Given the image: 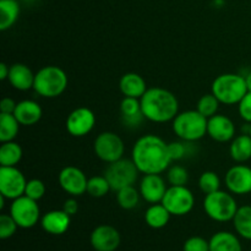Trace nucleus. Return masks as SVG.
<instances>
[{
  "mask_svg": "<svg viewBox=\"0 0 251 251\" xmlns=\"http://www.w3.org/2000/svg\"><path fill=\"white\" fill-rule=\"evenodd\" d=\"M58 181L60 188L68 195L74 196V198L82 196L87 191V176L80 168L75 166L64 167L59 172Z\"/></svg>",
  "mask_w": 251,
  "mask_h": 251,
  "instance_id": "f8f14e48",
  "label": "nucleus"
},
{
  "mask_svg": "<svg viewBox=\"0 0 251 251\" xmlns=\"http://www.w3.org/2000/svg\"><path fill=\"white\" fill-rule=\"evenodd\" d=\"M78 208H80V206H78L77 200H76L74 196L66 199L65 202H64V206H63V210L65 211L69 216L76 215V213L78 212Z\"/></svg>",
  "mask_w": 251,
  "mask_h": 251,
  "instance_id": "ea45409f",
  "label": "nucleus"
},
{
  "mask_svg": "<svg viewBox=\"0 0 251 251\" xmlns=\"http://www.w3.org/2000/svg\"><path fill=\"white\" fill-rule=\"evenodd\" d=\"M25 195L33 199V200L39 201L41 199H43L44 195H46V184L42 180H39V179H31V180H27Z\"/></svg>",
  "mask_w": 251,
  "mask_h": 251,
  "instance_id": "e433bc0d",
  "label": "nucleus"
},
{
  "mask_svg": "<svg viewBox=\"0 0 251 251\" xmlns=\"http://www.w3.org/2000/svg\"><path fill=\"white\" fill-rule=\"evenodd\" d=\"M145 119L156 124L173 122L179 113V100L171 91L162 87H150L140 98Z\"/></svg>",
  "mask_w": 251,
  "mask_h": 251,
  "instance_id": "f03ea898",
  "label": "nucleus"
},
{
  "mask_svg": "<svg viewBox=\"0 0 251 251\" xmlns=\"http://www.w3.org/2000/svg\"><path fill=\"white\" fill-rule=\"evenodd\" d=\"M10 215L20 228L28 229L34 227L41 220V208L38 201L24 195L12 200Z\"/></svg>",
  "mask_w": 251,
  "mask_h": 251,
  "instance_id": "9d476101",
  "label": "nucleus"
},
{
  "mask_svg": "<svg viewBox=\"0 0 251 251\" xmlns=\"http://www.w3.org/2000/svg\"><path fill=\"white\" fill-rule=\"evenodd\" d=\"M27 180L17 167H0V194L7 200L25 195Z\"/></svg>",
  "mask_w": 251,
  "mask_h": 251,
  "instance_id": "9b49d317",
  "label": "nucleus"
},
{
  "mask_svg": "<svg viewBox=\"0 0 251 251\" xmlns=\"http://www.w3.org/2000/svg\"><path fill=\"white\" fill-rule=\"evenodd\" d=\"M199 188L205 195L221 190V179L216 172L206 171L199 178Z\"/></svg>",
  "mask_w": 251,
  "mask_h": 251,
  "instance_id": "473e14b6",
  "label": "nucleus"
},
{
  "mask_svg": "<svg viewBox=\"0 0 251 251\" xmlns=\"http://www.w3.org/2000/svg\"><path fill=\"white\" fill-rule=\"evenodd\" d=\"M210 251H243L239 238L230 232H218L211 237Z\"/></svg>",
  "mask_w": 251,
  "mask_h": 251,
  "instance_id": "b1692460",
  "label": "nucleus"
},
{
  "mask_svg": "<svg viewBox=\"0 0 251 251\" xmlns=\"http://www.w3.org/2000/svg\"><path fill=\"white\" fill-rule=\"evenodd\" d=\"M14 115L21 125L32 126L42 119L43 109L36 100H24L17 102Z\"/></svg>",
  "mask_w": 251,
  "mask_h": 251,
  "instance_id": "6ab92c4d",
  "label": "nucleus"
},
{
  "mask_svg": "<svg viewBox=\"0 0 251 251\" xmlns=\"http://www.w3.org/2000/svg\"><path fill=\"white\" fill-rule=\"evenodd\" d=\"M110 190H112V188H110V184L108 179L105 178V176H95L88 179L86 193L92 198H104Z\"/></svg>",
  "mask_w": 251,
  "mask_h": 251,
  "instance_id": "7c9ffc66",
  "label": "nucleus"
},
{
  "mask_svg": "<svg viewBox=\"0 0 251 251\" xmlns=\"http://www.w3.org/2000/svg\"><path fill=\"white\" fill-rule=\"evenodd\" d=\"M17 223L15 222L14 218L11 217V215H7V213H2L0 215V238L1 239H9L12 235L16 233Z\"/></svg>",
  "mask_w": 251,
  "mask_h": 251,
  "instance_id": "c9c22d12",
  "label": "nucleus"
},
{
  "mask_svg": "<svg viewBox=\"0 0 251 251\" xmlns=\"http://www.w3.org/2000/svg\"><path fill=\"white\" fill-rule=\"evenodd\" d=\"M115 193H117L118 205L123 210H134L139 205L140 199H141V194L134 185L125 186V188L120 189V190L115 191Z\"/></svg>",
  "mask_w": 251,
  "mask_h": 251,
  "instance_id": "c756f323",
  "label": "nucleus"
},
{
  "mask_svg": "<svg viewBox=\"0 0 251 251\" xmlns=\"http://www.w3.org/2000/svg\"><path fill=\"white\" fill-rule=\"evenodd\" d=\"M233 226L238 235L247 240H251V206L245 205L238 208L234 218H233Z\"/></svg>",
  "mask_w": 251,
  "mask_h": 251,
  "instance_id": "cd10ccee",
  "label": "nucleus"
},
{
  "mask_svg": "<svg viewBox=\"0 0 251 251\" xmlns=\"http://www.w3.org/2000/svg\"><path fill=\"white\" fill-rule=\"evenodd\" d=\"M230 158L237 163H245L251 158V136L249 134H240L230 141Z\"/></svg>",
  "mask_w": 251,
  "mask_h": 251,
  "instance_id": "5701e85b",
  "label": "nucleus"
},
{
  "mask_svg": "<svg viewBox=\"0 0 251 251\" xmlns=\"http://www.w3.org/2000/svg\"><path fill=\"white\" fill-rule=\"evenodd\" d=\"M131 159L142 174H162L171 167L168 144L162 137L147 134L139 137L131 150Z\"/></svg>",
  "mask_w": 251,
  "mask_h": 251,
  "instance_id": "f257e3e1",
  "label": "nucleus"
},
{
  "mask_svg": "<svg viewBox=\"0 0 251 251\" xmlns=\"http://www.w3.org/2000/svg\"><path fill=\"white\" fill-rule=\"evenodd\" d=\"M21 9L17 0H0V31H7L16 24Z\"/></svg>",
  "mask_w": 251,
  "mask_h": 251,
  "instance_id": "393cba45",
  "label": "nucleus"
},
{
  "mask_svg": "<svg viewBox=\"0 0 251 251\" xmlns=\"http://www.w3.org/2000/svg\"><path fill=\"white\" fill-rule=\"evenodd\" d=\"M183 251H210V242L202 237H191L184 243Z\"/></svg>",
  "mask_w": 251,
  "mask_h": 251,
  "instance_id": "4c0bfd02",
  "label": "nucleus"
},
{
  "mask_svg": "<svg viewBox=\"0 0 251 251\" xmlns=\"http://www.w3.org/2000/svg\"><path fill=\"white\" fill-rule=\"evenodd\" d=\"M202 205L206 215L211 220L221 223L233 221L238 208H239L233 194L223 190L205 195Z\"/></svg>",
  "mask_w": 251,
  "mask_h": 251,
  "instance_id": "423d86ee",
  "label": "nucleus"
},
{
  "mask_svg": "<svg viewBox=\"0 0 251 251\" xmlns=\"http://www.w3.org/2000/svg\"><path fill=\"white\" fill-rule=\"evenodd\" d=\"M208 119L198 109L179 112L172 122V129L179 140L196 142L207 135Z\"/></svg>",
  "mask_w": 251,
  "mask_h": 251,
  "instance_id": "7ed1b4c3",
  "label": "nucleus"
},
{
  "mask_svg": "<svg viewBox=\"0 0 251 251\" xmlns=\"http://www.w3.org/2000/svg\"><path fill=\"white\" fill-rule=\"evenodd\" d=\"M226 186L233 195H248L251 193V167L235 164L230 167L225 176Z\"/></svg>",
  "mask_w": 251,
  "mask_h": 251,
  "instance_id": "4468645a",
  "label": "nucleus"
},
{
  "mask_svg": "<svg viewBox=\"0 0 251 251\" xmlns=\"http://www.w3.org/2000/svg\"><path fill=\"white\" fill-rule=\"evenodd\" d=\"M139 173V169L132 159L122 158L108 164L104 176L109 181L112 190L118 191L125 186L135 185Z\"/></svg>",
  "mask_w": 251,
  "mask_h": 251,
  "instance_id": "0eeeda50",
  "label": "nucleus"
},
{
  "mask_svg": "<svg viewBox=\"0 0 251 251\" xmlns=\"http://www.w3.org/2000/svg\"><path fill=\"white\" fill-rule=\"evenodd\" d=\"M24 151L21 145L15 141L1 142L0 146V167H16L21 162Z\"/></svg>",
  "mask_w": 251,
  "mask_h": 251,
  "instance_id": "bb28decb",
  "label": "nucleus"
},
{
  "mask_svg": "<svg viewBox=\"0 0 251 251\" xmlns=\"http://www.w3.org/2000/svg\"><path fill=\"white\" fill-rule=\"evenodd\" d=\"M69 78L65 71L55 65L43 66L34 75L33 90L43 98H56L65 92Z\"/></svg>",
  "mask_w": 251,
  "mask_h": 251,
  "instance_id": "20e7f679",
  "label": "nucleus"
},
{
  "mask_svg": "<svg viewBox=\"0 0 251 251\" xmlns=\"http://www.w3.org/2000/svg\"><path fill=\"white\" fill-rule=\"evenodd\" d=\"M193 144L194 142H186L183 140L169 142L168 150L172 161H180V159L188 157V154H191V145Z\"/></svg>",
  "mask_w": 251,
  "mask_h": 251,
  "instance_id": "f704fd0d",
  "label": "nucleus"
},
{
  "mask_svg": "<svg viewBox=\"0 0 251 251\" xmlns=\"http://www.w3.org/2000/svg\"><path fill=\"white\" fill-rule=\"evenodd\" d=\"M244 77H245V82H247V86H248V91H250L251 92V71H249Z\"/></svg>",
  "mask_w": 251,
  "mask_h": 251,
  "instance_id": "37998d69",
  "label": "nucleus"
},
{
  "mask_svg": "<svg viewBox=\"0 0 251 251\" xmlns=\"http://www.w3.org/2000/svg\"><path fill=\"white\" fill-rule=\"evenodd\" d=\"M120 114L122 120L126 126L136 127L139 126L145 119L141 109V102L139 98L124 97L120 102Z\"/></svg>",
  "mask_w": 251,
  "mask_h": 251,
  "instance_id": "412c9836",
  "label": "nucleus"
},
{
  "mask_svg": "<svg viewBox=\"0 0 251 251\" xmlns=\"http://www.w3.org/2000/svg\"><path fill=\"white\" fill-rule=\"evenodd\" d=\"M235 124L225 114H216L208 118L207 135L216 142L226 144L235 137Z\"/></svg>",
  "mask_w": 251,
  "mask_h": 251,
  "instance_id": "dca6fc26",
  "label": "nucleus"
},
{
  "mask_svg": "<svg viewBox=\"0 0 251 251\" xmlns=\"http://www.w3.org/2000/svg\"><path fill=\"white\" fill-rule=\"evenodd\" d=\"M211 92L216 96L221 104L234 105L243 100L248 91L245 77L239 74H222L213 80Z\"/></svg>",
  "mask_w": 251,
  "mask_h": 251,
  "instance_id": "39448f33",
  "label": "nucleus"
},
{
  "mask_svg": "<svg viewBox=\"0 0 251 251\" xmlns=\"http://www.w3.org/2000/svg\"><path fill=\"white\" fill-rule=\"evenodd\" d=\"M71 216L64 210H53L44 213L41 218V226L44 232L51 235H61L69 229Z\"/></svg>",
  "mask_w": 251,
  "mask_h": 251,
  "instance_id": "a211bd4d",
  "label": "nucleus"
},
{
  "mask_svg": "<svg viewBox=\"0 0 251 251\" xmlns=\"http://www.w3.org/2000/svg\"><path fill=\"white\" fill-rule=\"evenodd\" d=\"M33 71L26 64L16 63L10 66V73L7 76V81L10 85L17 91H28L33 88L34 83Z\"/></svg>",
  "mask_w": 251,
  "mask_h": 251,
  "instance_id": "aec40b11",
  "label": "nucleus"
},
{
  "mask_svg": "<svg viewBox=\"0 0 251 251\" xmlns=\"http://www.w3.org/2000/svg\"><path fill=\"white\" fill-rule=\"evenodd\" d=\"M221 102L216 98V96L211 93H206L203 95L200 100H198V104H196V109L208 119V118L213 117L218 113V109H220Z\"/></svg>",
  "mask_w": 251,
  "mask_h": 251,
  "instance_id": "2f4dec72",
  "label": "nucleus"
},
{
  "mask_svg": "<svg viewBox=\"0 0 251 251\" xmlns=\"http://www.w3.org/2000/svg\"><path fill=\"white\" fill-rule=\"evenodd\" d=\"M20 123L14 114L0 113V141H14L20 131Z\"/></svg>",
  "mask_w": 251,
  "mask_h": 251,
  "instance_id": "c85d7f7f",
  "label": "nucleus"
},
{
  "mask_svg": "<svg viewBox=\"0 0 251 251\" xmlns=\"http://www.w3.org/2000/svg\"><path fill=\"white\" fill-rule=\"evenodd\" d=\"M95 154L104 163H113L123 158L125 144L122 137L113 131H103L93 142Z\"/></svg>",
  "mask_w": 251,
  "mask_h": 251,
  "instance_id": "6e6552de",
  "label": "nucleus"
},
{
  "mask_svg": "<svg viewBox=\"0 0 251 251\" xmlns=\"http://www.w3.org/2000/svg\"><path fill=\"white\" fill-rule=\"evenodd\" d=\"M238 113H239L240 118L244 120L245 123L251 124V92L247 93L243 97V100L238 103Z\"/></svg>",
  "mask_w": 251,
  "mask_h": 251,
  "instance_id": "58836bf2",
  "label": "nucleus"
},
{
  "mask_svg": "<svg viewBox=\"0 0 251 251\" xmlns=\"http://www.w3.org/2000/svg\"><path fill=\"white\" fill-rule=\"evenodd\" d=\"M119 88L124 97H134L140 100L149 87L141 75L136 73H126L120 77Z\"/></svg>",
  "mask_w": 251,
  "mask_h": 251,
  "instance_id": "4be33fe9",
  "label": "nucleus"
},
{
  "mask_svg": "<svg viewBox=\"0 0 251 251\" xmlns=\"http://www.w3.org/2000/svg\"><path fill=\"white\" fill-rule=\"evenodd\" d=\"M249 135L251 136V124H250V131H249Z\"/></svg>",
  "mask_w": 251,
  "mask_h": 251,
  "instance_id": "c03bdc74",
  "label": "nucleus"
},
{
  "mask_svg": "<svg viewBox=\"0 0 251 251\" xmlns=\"http://www.w3.org/2000/svg\"><path fill=\"white\" fill-rule=\"evenodd\" d=\"M16 104L17 103L14 100H11V98H2L1 102H0V113H10V114H14Z\"/></svg>",
  "mask_w": 251,
  "mask_h": 251,
  "instance_id": "a19ab883",
  "label": "nucleus"
},
{
  "mask_svg": "<svg viewBox=\"0 0 251 251\" xmlns=\"http://www.w3.org/2000/svg\"><path fill=\"white\" fill-rule=\"evenodd\" d=\"M96 125V115L90 108L78 107L66 118L65 126L74 137H83L90 134Z\"/></svg>",
  "mask_w": 251,
  "mask_h": 251,
  "instance_id": "ddd939ff",
  "label": "nucleus"
},
{
  "mask_svg": "<svg viewBox=\"0 0 251 251\" xmlns=\"http://www.w3.org/2000/svg\"><path fill=\"white\" fill-rule=\"evenodd\" d=\"M164 207L172 216H185L193 211L195 206V196L186 185L169 186L162 200Z\"/></svg>",
  "mask_w": 251,
  "mask_h": 251,
  "instance_id": "1a4fd4ad",
  "label": "nucleus"
},
{
  "mask_svg": "<svg viewBox=\"0 0 251 251\" xmlns=\"http://www.w3.org/2000/svg\"><path fill=\"white\" fill-rule=\"evenodd\" d=\"M120 240V233L113 226H98L91 233V245L96 251H115Z\"/></svg>",
  "mask_w": 251,
  "mask_h": 251,
  "instance_id": "f3484780",
  "label": "nucleus"
},
{
  "mask_svg": "<svg viewBox=\"0 0 251 251\" xmlns=\"http://www.w3.org/2000/svg\"><path fill=\"white\" fill-rule=\"evenodd\" d=\"M171 216L172 215L164 207L163 203H153L145 212V221L149 227L153 228V229H161L168 225Z\"/></svg>",
  "mask_w": 251,
  "mask_h": 251,
  "instance_id": "a878e982",
  "label": "nucleus"
},
{
  "mask_svg": "<svg viewBox=\"0 0 251 251\" xmlns=\"http://www.w3.org/2000/svg\"><path fill=\"white\" fill-rule=\"evenodd\" d=\"M167 189L166 180L161 174H144L140 180L139 191L141 198L151 205L162 202Z\"/></svg>",
  "mask_w": 251,
  "mask_h": 251,
  "instance_id": "2eb2a0df",
  "label": "nucleus"
},
{
  "mask_svg": "<svg viewBox=\"0 0 251 251\" xmlns=\"http://www.w3.org/2000/svg\"><path fill=\"white\" fill-rule=\"evenodd\" d=\"M10 73V66H7L5 63L0 64V80H7V76Z\"/></svg>",
  "mask_w": 251,
  "mask_h": 251,
  "instance_id": "79ce46f5",
  "label": "nucleus"
},
{
  "mask_svg": "<svg viewBox=\"0 0 251 251\" xmlns=\"http://www.w3.org/2000/svg\"><path fill=\"white\" fill-rule=\"evenodd\" d=\"M167 181L172 186L186 185L189 181V173L180 164H174L167 169Z\"/></svg>",
  "mask_w": 251,
  "mask_h": 251,
  "instance_id": "72a5a7b5",
  "label": "nucleus"
}]
</instances>
